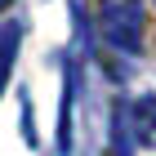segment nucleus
Here are the masks:
<instances>
[{
    "label": "nucleus",
    "mask_w": 156,
    "mask_h": 156,
    "mask_svg": "<svg viewBox=\"0 0 156 156\" xmlns=\"http://www.w3.org/2000/svg\"><path fill=\"white\" fill-rule=\"evenodd\" d=\"M98 31L112 49L120 54H138L143 49V31H147V13L143 0H98Z\"/></svg>",
    "instance_id": "f257e3e1"
},
{
    "label": "nucleus",
    "mask_w": 156,
    "mask_h": 156,
    "mask_svg": "<svg viewBox=\"0 0 156 156\" xmlns=\"http://www.w3.org/2000/svg\"><path fill=\"white\" fill-rule=\"evenodd\" d=\"M116 134H120L116 156H129V143L156 147V94H138L129 107H120L116 112Z\"/></svg>",
    "instance_id": "f03ea898"
},
{
    "label": "nucleus",
    "mask_w": 156,
    "mask_h": 156,
    "mask_svg": "<svg viewBox=\"0 0 156 156\" xmlns=\"http://www.w3.org/2000/svg\"><path fill=\"white\" fill-rule=\"evenodd\" d=\"M13 54H18V27H5L0 31V89H5V80L13 72Z\"/></svg>",
    "instance_id": "7ed1b4c3"
},
{
    "label": "nucleus",
    "mask_w": 156,
    "mask_h": 156,
    "mask_svg": "<svg viewBox=\"0 0 156 156\" xmlns=\"http://www.w3.org/2000/svg\"><path fill=\"white\" fill-rule=\"evenodd\" d=\"M5 5H9V0H0V9H5Z\"/></svg>",
    "instance_id": "20e7f679"
}]
</instances>
